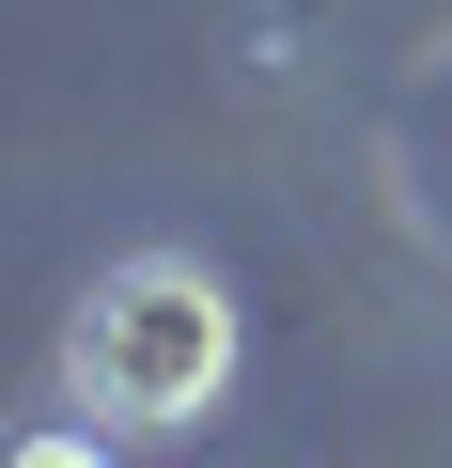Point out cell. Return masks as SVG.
Returning <instances> with one entry per match:
<instances>
[{
    "instance_id": "2",
    "label": "cell",
    "mask_w": 452,
    "mask_h": 468,
    "mask_svg": "<svg viewBox=\"0 0 452 468\" xmlns=\"http://www.w3.org/2000/svg\"><path fill=\"white\" fill-rule=\"evenodd\" d=\"M0 468H110V452H94V421H79V437H16Z\"/></svg>"
},
{
    "instance_id": "1",
    "label": "cell",
    "mask_w": 452,
    "mask_h": 468,
    "mask_svg": "<svg viewBox=\"0 0 452 468\" xmlns=\"http://www.w3.org/2000/svg\"><path fill=\"white\" fill-rule=\"evenodd\" d=\"M235 297H218V266H187V250H125V266H94V297H79V328H63V390H79V421L94 437H172V421H203L218 390H235Z\"/></svg>"
}]
</instances>
